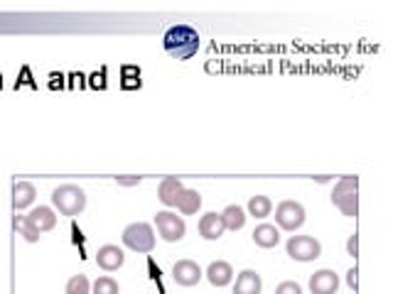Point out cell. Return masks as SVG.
I'll use <instances>...</instances> for the list:
<instances>
[{
  "label": "cell",
  "mask_w": 393,
  "mask_h": 294,
  "mask_svg": "<svg viewBox=\"0 0 393 294\" xmlns=\"http://www.w3.org/2000/svg\"><path fill=\"white\" fill-rule=\"evenodd\" d=\"M182 189H185V184H182L177 177H165L160 184H157V199H160L165 206L172 208L177 203V196H180Z\"/></svg>",
  "instance_id": "4fadbf2b"
},
{
  "label": "cell",
  "mask_w": 393,
  "mask_h": 294,
  "mask_svg": "<svg viewBox=\"0 0 393 294\" xmlns=\"http://www.w3.org/2000/svg\"><path fill=\"white\" fill-rule=\"evenodd\" d=\"M121 287L113 277H98L96 282L91 285V294H118Z\"/></svg>",
  "instance_id": "7402d4cb"
},
{
  "label": "cell",
  "mask_w": 393,
  "mask_h": 294,
  "mask_svg": "<svg viewBox=\"0 0 393 294\" xmlns=\"http://www.w3.org/2000/svg\"><path fill=\"white\" fill-rule=\"evenodd\" d=\"M276 294H302V287L297 285V282H281V285L276 287Z\"/></svg>",
  "instance_id": "d4e9b609"
},
{
  "label": "cell",
  "mask_w": 393,
  "mask_h": 294,
  "mask_svg": "<svg viewBox=\"0 0 393 294\" xmlns=\"http://www.w3.org/2000/svg\"><path fill=\"white\" fill-rule=\"evenodd\" d=\"M221 218H224V226H226V231H241V228L246 226V211H243L238 203H231V206L224 208Z\"/></svg>",
  "instance_id": "d6986e66"
},
{
  "label": "cell",
  "mask_w": 393,
  "mask_h": 294,
  "mask_svg": "<svg viewBox=\"0 0 393 294\" xmlns=\"http://www.w3.org/2000/svg\"><path fill=\"white\" fill-rule=\"evenodd\" d=\"M116 182L121 184V187H136V184H141V177H131V179H126V177H116Z\"/></svg>",
  "instance_id": "4316f807"
},
{
  "label": "cell",
  "mask_w": 393,
  "mask_h": 294,
  "mask_svg": "<svg viewBox=\"0 0 393 294\" xmlns=\"http://www.w3.org/2000/svg\"><path fill=\"white\" fill-rule=\"evenodd\" d=\"M204 275H207V280L212 282L214 287H226V285H231V280H233V267L224 260H217L207 267Z\"/></svg>",
  "instance_id": "5bb4252c"
},
{
  "label": "cell",
  "mask_w": 393,
  "mask_h": 294,
  "mask_svg": "<svg viewBox=\"0 0 393 294\" xmlns=\"http://www.w3.org/2000/svg\"><path fill=\"white\" fill-rule=\"evenodd\" d=\"M197 231H199V236H202L204 241H219V238L224 236V231H226V226H224L221 213H217V211L204 213V216L199 218Z\"/></svg>",
  "instance_id": "30bf717a"
},
{
  "label": "cell",
  "mask_w": 393,
  "mask_h": 294,
  "mask_svg": "<svg viewBox=\"0 0 393 294\" xmlns=\"http://www.w3.org/2000/svg\"><path fill=\"white\" fill-rule=\"evenodd\" d=\"M67 294H91V282H89L86 275H74L69 277L67 282Z\"/></svg>",
  "instance_id": "44dd1931"
},
{
  "label": "cell",
  "mask_w": 393,
  "mask_h": 294,
  "mask_svg": "<svg viewBox=\"0 0 393 294\" xmlns=\"http://www.w3.org/2000/svg\"><path fill=\"white\" fill-rule=\"evenodd\" d=\"M285 250H288V255L297 262H312L322 255L320 241L312 236H292L290 241L285 243Z\"/></svg>",
  "instance_id": "5b68a950"
},
{
  "label": "cell",
  "mask_w": 393,
  "mask_h": 294,
  "mask_svg": "<svg viewBox=\"0 0 393 294\" xmlns=\"http://www.w3.org/2000/svg\"><path fill=\"white\" fill-rule=\"evenodd\" d=\"M121 74H123V76H126V81H123V86H126V88L141 86V83L131 81V79H138V81H141V69H138V67H123V69H121Z\"/></svg>",
  "instance_id": "cb8c5ba5"
},
{
  "label": "cell",
  "mask_w": 393,
  "mask_h": 294,
  "mask_svg": "<svg viewBox=\"0 0 393 294\" xmlns=\"http://www.w3.org/2000/svg\"><path fill=\"white\" fill-rule=\"evenodd\" d=\"M15 228H18V231H20V236H22L25 238V241H27V243H37L39 241V233H34L32 231V228H30L27 226V223H25L22 221V218H15Z\"/></svg>",
  "instance_id": "603a6c76"
},
{
  "label": "cell",
  "mask_w": 393,
  "mask_h": 294,
  "mask_svg": "<svg viewBox=\"0 0 393 294\" xmlns=\"http://www.w3.org/2000/svg\"><path fill=\"white\" fill-rule=\"evenodd\" d=\"M263 280L256 270H243L236 277V285H233V294H261Z\"/></svg>",
  "instance_id": "9a60e30c"
},
{
  "label": "cell",
  "mask_w": 393,
  "mask_h": 294,
  "mask_svg": "<svg viewBox=\"0 0 393 294\" xmlns=\"http://www.w3.org/2000/svg\"><path fill=\"white\" fill-rule=\"evenodd\" d=\"M121 238L128 250L141 253V255L153 253V248H155V231L150 223H131V226H126Z\"/></svg>",
  "instance_id": "277c9868"
},
{
  "label": "cell",
  "mask_w": 393,
  "mask_h": 294,
  "mask_svg": "<svg viewBox=\"0 0 393 294\" xmlns=\"http://www.w3.org/2000/svg\"><path fill=\"white\" fill-rule=\"evenodd\" d=\"M337 290H340V277L335 270H317L310 277L312 294H337Z\"/></svg>",
  "instance_id": "7c38bea8"
},
{
  "label": "cell",
  "mask_w": 393,
  "mask_h": 294,
  "mask_svg": "<svg viewBox=\"0 0 393 294\" xmlns=\"http://www.w3.org/2000/svg\"><path fill=\"white\" fill-rule=\"evenodd\" d=\"M253 243H256L258 248H276L278 243H281V231H278L276 226H271V223H261V226H256V231H253Z\"/></svg>",
  "instance_id": "ac0fdd59"
},
{
  "label": "cell",
  "mask_w": 393,
  "mask_h": 294,
  "mask_svg": "<svg viewBox=\"0 0 393 294\" xmlns=\"http://www.w3.org/2000/svg\"><path fill=\"white\" fill-rule=\"evenodd\" d=\"M34 196H37V192H34V187L30 182H15L13 187V206L15 211H25L27 206H32Z\"/></svg>",
  "instance_id": "2e32d148"
},
{
  "label": "cell",
  "mask_w": 393,
  "mask_h": 294,
  "mask_svg": "<svg viewBox=\"0 0 393 294\" xmlns=\"http://www.w3.org/2000/svg\"><path fill=\"white\" fill-rule=\"evenodd\" d=\"M202 277H204V272L195 260H177L175 267H172V280L180 287H195L199 285Z\"/></svg>",
  "instance_id": "ba28073f"
},
{
  "label": "cell",
  "mask_w": 393,
  "mask_h": 294,
  "mask_svg": "<svg viewBox=\"0 0 393 294\" xmlns=\"http://www.w3.org/2000/svg\"><path fill=\"white\" fill-rule=\"evenodd\" d=\"M271 211H273V201L268 196H263V194H256V196L248 199V213L253 218H268Z\"/></svg>",
  "instance_id": "ffe728a7"
},
{
  "label": "cell",
  "mask_w": 393,
  "mask_h": 294,
  "mask_svg": "<svg viewBox=\"0 0 393 294\" xmlns=\"http://www.w3.org/2000/svg\"><path fill=\"white\" fill-rule=\"evenodd\" d=\"M356 280H359V272H356V267H354V270H349V275H347V282H349V287L354 292H356Z\"/></svg>",
  "instance_id": "83f0119b"
},
{
  "label": "cell",
  "mask_w": 393,
  "mask_h": 294,
  "mask_svg": "<svg viewBox=\"0 0 393 294\" xmlns=\"http://www.w3.org/2000/svg\"><path fill=\"white\" fill-rule=\"evenodd\" d=\"M162 44H165V52L172 59L187 62V59H192L199 52V34L190 25H175V27H170L165 32Z\"/></svg>",
  "instance_id": "6da1fadb"
},
{
  "label": "cell",
  "mask_w": 393,
  "mask_h": 294,
  "mask_svg": "<svg viewBox=\"0 0 393 294\" xmlns=\"http://www.w3.org/2000/svg\"><path fill=\"white\" fill-rule=\"evenodd\" d=\"M332 203L344 216L354 218L359 213V177H342L332 189Z\"/></svg>",
  "instance_id": "7a4b0ae2"
},
{
  "label": "cell",
  "mask_w": 393,
  "mask_h": 294,
  "mask_svg": "<svg viewBox=\"0 0 393 294\" xmlns=\"http://www.w3.org/2000/svg\"><path fill=\"white\" fill-rule=\"evenodd\" d=\"M177 211L185 213V216H192V213H197L199 208H202V194L197 192V189H182L180 196H177Z\"/></svg>",
  "instance_id": "e0dca14e"
},
{
  "label": "cell",
  "mask_w": 393,
  "mask_h": 294,
  "mask_svg": "<svg viewBox=\"0 0 393 294\" xmlns=\"http://www.w3.org/2000/svg\"><path fill=\"white\" fill-rule=\"evenodd\" d=\"M22 221L27 223L30 228H32L34 233H47L52 231L54 226H57V216H54V211L49 206H37L32 208V211L27 213V216H22Z\"/></svg>",
  "instance_id": "9c48e42d"
},
{
  "label": "cell",
  "mask_w": 393,
  "mask_h": 294,
  "mask_svg": "<svg viewBox=\"0 0 393 294\" xmlns=\"http://www.w3.org/2000/svg\"><path fill=\"white\" fill-rule=\"evenodd\" d=\"M347 253H349L352 258H356L359 255V236H349V241H347Z\"/></svg>",
  "instance_id": "484cf974"
},
{
  "label": "cell",
  "mask_w": 393,
  "mask_h": 294,
  "mask_svg": "<svg viewBox=\"0 0 393 294\" xmlns=\"http://www.w3.org/2000/svg\"><path fill=\"white\" fill-rule=\"evenodd\" d=\"M52 203L62 216H79L86 208V194L77 184H62L52 192Z\"/></svg>",
  "instance_id": "3957f363"
},
{
  "label": "cell",
  "mask_w": 393,
  "mask_h": 294,
  "mask_svg": "<svg viewBox=\"0 0 393 294\" xmlns=\"http://www.w3.org/2000/svg\"><path fill=\"white\" fill-rule=\"evenodd\" d=\"M155 228H157V233H160L162 241H167V243L182 241L187 233V223L182 221V216H177V213H172V211H157Z\"/></svg>",
  "instance_id": "52a82bcc"
},
{
  "label": "cell",
  "mask_w": 393,
  "mask_h": 294,
  "mask_svg": "<svg viewBox=\"0 0 393 294\" xmlns=\"http://www.w3.org/2000/svg\"><path fill=\"white\" fill-rule=\"evenodd\" d=\"M126 262V255L118 246H101L96 253V265L101 267L103 272H116L118 267H123Z\"/></svg>",
  "instance_id": "8fae6325"
},
{
  "label": "cell",
  "mask_w": 393,
  "mask_h": 294,
  "mask_svg": "<svg viewBox=\"0 0 393 294\" xmlns=\"http://www.w3.org/2000/svg\"><path fill=\"white\" fill-rule=\"evenodd\" d=\"M276 223L281 231H297V228H302V223H305V206L297 201H281L276 206Z\"/></svg>",
  "instance_id": "8992f818"
}]
</instances>
